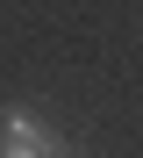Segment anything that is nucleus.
Listing matches in <instances>:
<instances>
[{
    "label": "nucleus",
    "instance_id": "obj_1",
    "mask_svg": "<svg viewBox=\"0 0 143 158\" xmlns=\"http://www.w3.org/2000/svg\"><path fill=\"white\" fill-rule=\"evenodd\" d=\"M0 158H65V144L29 108H0Z\"/></svg>",
    "mask_w": 143,
    "mask_h": 158
},
{
    "label": "nucleus",
    "instance_id": "obj_2",
    "mask_svg": "<svg viewBox=\"0 0 143 158\" xmlns=\"http://www.w3.org/2000/svg\"><path fill=\"white\" fill-rule=\"evenodd\" d=\"M65 158H72V151H65Z\"/></svg>",
    "mask_w": 143,
    "mask_h": 158
}]
</instances>
